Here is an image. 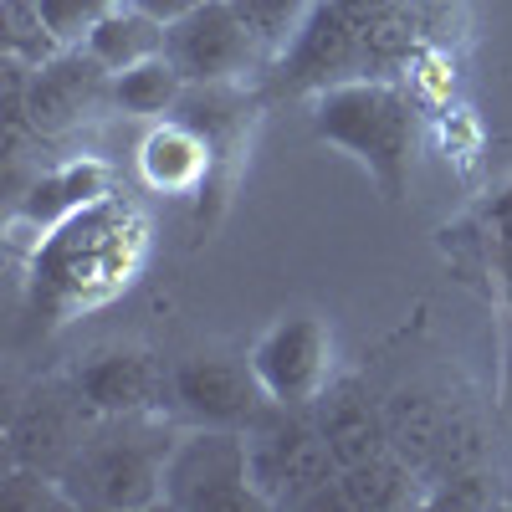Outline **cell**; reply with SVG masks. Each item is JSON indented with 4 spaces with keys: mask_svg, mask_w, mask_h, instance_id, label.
I'll return each mask as SVG.
<instances>
[{
    "mask_svg": "<svg viewBox=\"0 0 512 512\" xmlns=\"http://www.w3.org/2000/svg\"><path fill=\"white\" fill-rule=\"evenodd\" d=\"M123 6H134V11H144V16H154V21H180L185 11H195L200 0H123Z\"/></svg>",
    "mask_w": 512,
    "mask_h": 512,
    "instance_id": "obj_26",
    "label": "cell"
},
{
    "mask_svg": "<svg viewBox=\"0 0 512 512\" xmlns=\"http://www.w3.org/2000/svg\"><path fill=\"white\" fill-rule=\"evenodd\" d=\"M251 369L272 405L313 410V400L333 384V333L318 313L277 318L251 349Z\"/></svg>",
    "mask_w": 512,
    "mask_h": 512,
    "instance_id": "obj_5",
    "label": "cell"
},
{
    "mask_svg": "<svg viewBox=\"0 0 512 512\" xmlns=\"http://www.w3.org/2000/svg\"><path fill=\"white\" fill-rule=\"evenodd\" d=\"M164 507L175 512H267L251 487V446L231 425H190L164 461Z\"/></svg>",
    "mask_w": 512,
    "mask_h": 512,
    "instance_id": "obj_3",
    "label": "cell"
},
{
    "mask_svg": "<svg viewBox=\"0 0 512 512\" xmlns=\"http://www.w3.org/2000/svg\"><path fill=\"white\" fill-rule=\"evenodd\" d=\"M507 482H497L487 466H461L436 482V492L425 497V507H456V512H477V507H502Z\"/></svg>",
    "mask_w": 512,
    "mask_h": 512,
    "instance_id": "obj_21",
    "label": "cell"
},
{
    "mask_svg": "<svg viewBox=\"0 0 512 512\" xmlns=\"http://www.w3.org/2000/svg\"><path fill=\"white\" fill-rule=\"evenodd\" d=\"M328 6H338V11H344L354 26H364V21H374L379 11H390L395 0H328Z\"/></svg>",
    "mask_w": 512,
    "mask_h": 512,
    "instance_id": "obj_27",
    "label": "cell"
},
{
    "mask_svg": "<svg viewBox=\"0 0 512 512\" xmlns=\"http://www.w3.org/2000/svg\"><path fill=\"white\" fill-rule=\"evenodd\" d=\"M482 226H487V236H492V246H497V251H512V180L487 200Z\"/></svg>",
    "mask_w": 512,
    "mask_h": 512,
    "instance_id": "obj_25",
    "label": "cell"
},
{
    "mask_svg": "<svg viewBox=\"0 0 512 512\" xmlns=\"http://www.w3.org/2000/svg\"><path fill=\"white\" fill-rule=\"evenodd\" d=\"M175 431L159 415H113L93 420L72 461L62 466V487L72 507L98 512H149L164 507V461Z\"/></svg>",
    "mask_w": 512,
    "mask_h": 512,
    "instance_id": "obj_1",
    "label": "cell"
},
{
    "mask_svg": "<svg viewBox=\"0 0 512 512\" xmlns=\"http://www.w3.org/2000/svg\"><path fill=\"white\" fill-rule=\"evenodd\" d=\"M272 400L256 379L251 359H231V354H190L169 369V410L185 415L190 425H246L262 415Z\"/></svg>",
    "mask_w": 512,
    "mask_h": 512,
    "instance_id": "obj_6",
    "label": "cell"
},
{
    "mask_svg": "<svg viewBox=\"0 0 512 512\" xmlns=\"http://www.w3.org/2000/svg\"><path fill=\"white\" fill-rule=\"evenodd\" d=\"M256 47L262 41L251 36V26L241 21L231 0H200L195 11L169 21V36H164V57L180 67L190 88H200V82H231L236 72H246L256 62Z\"/></svg>",
    "mask_w": 512,
    "mask_h": 512,
    "instance_id": "obj_7",
    "label": "cell"
},
{
    "mask_svg": "<svg viewBox=\"0 0 512 512\" xmlns=\"http://www.w3.org/2000/svg\"><path fill=\"white\" fill-rule=\"evenodd\" d=\"M359 52H364V72L369 67H395L415 52V11L405 0H395L390 11H379L374 21L359 26Z\"/></svg>",
    "mask_w": 512,
    "mask_h": 512,
    "instance_id": "obj_20",
    "label": "cell"
},
{
    "mask_svg": "<svg viewBox=\"0 0 512 512\" xmlns=\"http://www.w3.org/2000/svg\"><path fill=\"white\" fill-rule=\"evenodd\" d=\"M231 6L241 11V21L251 26V36L262 41V47H272V41H292V31L308 21L313 0H231Z\"/></svg>",
    "mask_w": 512,
    "mask_h": 512,
    "instance_id": "obj_23",
    "label": "cell"
},
{
    "mask_svg": "<svg viewBox=\"0 0 512 512\" xmlns=\"http://www.w3.org/2000/svg\"><path fill=\"white\" fill-rule=\"evenodd\" d=\"M210 154H216V149H210V139L195 134L185 118H175V123H159L154 134L144 139V149H139V175H144L154 190H164V195H190V190L205 180Z\"/></svg>",
    "mask_w": 512,
    "mask_h": 512,
    "instance_id": "obj_14",
    "label": "cell"
},
{
    "mask_svg": "<svg viewBox=\"0 0 512 512\" xmlns=\"http://www.w3.org/2000/svg\"><path fill=\"white\" fill-rule=\"evenodd\" d=\"M108 190V169L98 159H77V164H62L52 175H41L31 185V195H16V210L11 221H31L36 231L41 226H57V221H72L77 210L98 205Z\"/></svg>",
    "mask_w": 512,
    "mask_h": 512,
    "instance_id": "obj_13",
    "label": "cell"
},
{
    "mask_svg": "<svg viewBox=\"0 0 512 512\" xmlns=\"http://www.w3.org/2000/svg\"><path fill=\"white\" fill-rule=\"evenodd\" d=\"M313 420H318V431H323V441H328V451L338 461V472L390 451L384 405L364 390L359 379H333L328 390L313 400Z\"/></svg>",
    "mask_w": 512,
    "mask_h": 512,
    "instance_id": "obj_12",
    "label": "cell"
},
{
    "mask_svg": "<svg viewBox=\"0 0 512 512\" xmlns=\"http://www.w3.org/2000/svg\"><path fill=\"white\" fill-rule=\"evenodd\" d=\"M384 425H390V451L405 466H415L420 477L436 472L446 431H451L441 400H431L425 390H395L390 400H384Z\"/></svg>",
    "mask_w": 512,
    "mask_h": 512,
    "instance_id": "obj_15",
    "label": "cell"
},
{
    "mask_svg": "<svg viewBox=\"0 0 512 512\" xmlns=\"http://www.w3.org/2000/svg\"><path fill=\"white\" fill-rule=\"evenodd\" d=\"M497 272H502V282H507V292H512V251H497Z\"/></svg>",
    "mask_w": 512,
    "mask_h": 512,
    "instance_id": "obj_28",
    "label": "cell"
},
{
    "mask_svg": "<svg viewBox=\"0 0 512 512\" xmlns=\"http://www.w3.org/2000/svg\"><path fill=\"white\" fill-rule=\"evenodd\" d=\"M349 77H369L364 72V52H359V26L328 6V0H313L308 21L292 31V41L282 47L277 62V93H323L333 82H349Z\"/></svg>",
    "mask_w": 512,
    "mask_h": 512,
    "instance_id": "obj_9",
    "label": "cell"
},
{
    "mask_svg": "<svg viewBox=\"0 0 512 512\" xmlns=\"http://www.w3.org/2000/svg\"><path fill=\"white\" fill-rule=\"evenodd\" d=\"M415 466H405L395 451L369 456L359 466H344L338 472V497H344V512H395L415 502Z\"/></svg>",
    "mask_w": 512,
    "mask_h": 512,
    "instance_id": "obj_16",
    "label": "cell"
},
{
    "mask_svg": "<svg viewBox=\"0 0 512 512\" xmlns=\"http://www.w3.org/2000/svg\"><path fill=\"white\" fill-rule=\"evenodd\" d=\"M190 82L180 77V67L169 57H149L128 72H113V108L134 113V118H164L175 113L180 98H185Z\"/></svg>",
    "mask_w": 512,
    "mask_h": 512,
    "instance_id": "obj_18",
    "label": "cell"
},
{
    "mask_svg": "<svg viewBox=\"0 0 512 512\" xmlns=\"http://www.w3.org/2000/svg\"><path fill=\"white\" fill-rule=\"evenodd\" d=\"M118 6L123 0H41V16H47V26L62 47H82Z\"/></svg>",
    "mask_w": 512,
    "mask_h": 512,
    "instance_id": "obj_24",
    "label": "cell"
},
{
    "mask_svg": "<svg viewBox=\"0 0 512 512\" xmlns=\"http://www.w3.org/2000/svg\"><path fill=\"white\" fill-rule=\"evenodd\" d=\"M67 384L93 420L159 415L169 405V369L149 349H98L67 374Z\"/></svg>",
    "mask_w": 512,
    "mask_h": 512,
    "instance_id": "obj_10",
    "label": "cell"
},
{
    "mask_svg": "<svg viewBox=\"0 0 512 512\" xmlns=\"http://www.w3.org/2000/svg\"><path fill=\"white\" fill-rule=\"evenodd\" d=\"M113 103V72L88 52V47H62L41 67H31L26 82V118L36 128V139H62L72 128Z\"/></svg>",
    "mask_w": 512,
    "mask_h": 512,
    "instance_id": "obj_8",
    "label": "cell"
},
{
    "mask_svg": "<svg viewBox=\"0 0 512 512\" xmlns=\"http://www.w3.org/2000/svg\"><path fill=\"white\" fill-rule=\"evenodd\" d=\"M251 446V487L267 507H303L313 492H323L338 477V461L318 431L313 410L267 405L246 425Z\"/></svg>",
    "mask_w": 512,
    "mask_h": 512,
    "instance_id": "obj_4",
    "label": "cell"
},
{
    "mask_svg": "<svg viewBox=\"0 0 512 512\" xmlns=\"http://www.w3.org/2000/svg\"><path fill=\"white\" fill-rule=\"evenodd\" d=\"M0 507H16V512H72V497H67L57 472L11 466V477L0 482Z\"/></svg>",
    "mask_w": 512,
    "mask_h": 512,
    "instance_id": "obj_22",
    "label": "cell"
},
{
    "mask_svg": "<svg viewBox=\"0 0 512 512\" xmlns=\"http://www.w3.org/2000/svg\"><path fill=\"white\" fill-rule=\"evenodd\" d=\"M164 36H169L164 21H154V16H144L134 6H118L82 47H88L108 72H128V67H139L149 57H164Z\"/></svg>",
    "mask_w": 512,
    "mask_h": 512,
    "instance_id": "obj_17",
    "label": "cell"
},
{
    "mask_svg": "<svg viewBox=\"0 0 512 512\" xmlns=\"http://www.w3.org/2000/svg\"><path fill=\"white\" fill-rule=\"evenodd\" d=\"M0 52L21 57L31 67H41L47 57L62 52V41L52 36L47 16H41V0H6L0 6Z\"/></svg>",
    "mask_w": 512,
    "mask_h": 512,
    "instance_id": "obj_19",
    "label": "cell"
},
{
    "mask_svg": "<svg viewBox=\"0 0 512 512\" xmlns=\"http://www.w3.org/2000/svg\"><path fill=\"white\" fill-rule=\"evenodd\" d=\"M313 134L359 159L364 175L384 190V200L405 195L415 159V103L405 88L384 77L333 82L313 98Z\"/></svg>",
    "mask_w": 512,
    "mask_h": 512,
    "instance_id": "obj_2",
    "label": "cell"
},
{
    "mask_svg": "<svg viewBox=\"0 0 512 512\" xmlns=\"http://www.w3.org/2000/svg\"><path fill=\"white\" fill-rule=\"evenodd\" d=\"M507 502H512V461H507Z\"/></svg>",
    "mask_w": 512,
    "mask_h": 512,
    "instance_id": "obj_29",
    "label": "cell"
},
{
    "mask_svg": "<svg viewBox=\"0 0 512 512\" xmlns=\"http://www.w3.org/2000/svg\"><path fill=\"white\" fill-rule=\"evenodd\" d=\"M93 415L82 410V400L72 395V384H47L31 390L21 400V410L11 415V461L16 466H36V472H57L72 461V451L88 436Z\"/></svg>",
    "mask_w": 512,
    "mask_h": 512,
    "instance_id": "obj_11",
    "label": "cell"
}]
</instances>
